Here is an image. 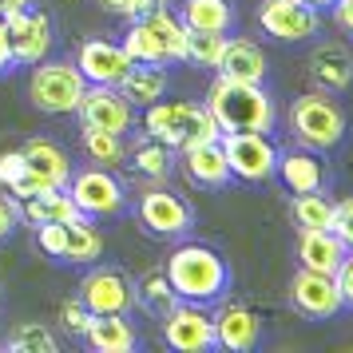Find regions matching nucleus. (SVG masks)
I'll return each instance as SVG.
<instances>
[{"label": "nucleus", "mask_w": 353, "mask_h": 353, "mask_svg": "<svg viewBox=\"0 0 353 353\" xmlns=\"http://www.w3.org/2000/svg\"><path fill=\"white\" fill-rule=\"evenodd\" d=\"M83 88H88V80H83V72L76 64H68V60H40L32 80H28V99L44 115H72L80 108Z\"/></svg>", "instance_id": "39448f33"}, {"label": "nucleus", "mask_w": 353, "mask_h": 353, "mask_svg": "<svg viewBox=\"0 0 353 353\" xmlns=\"http://www.w3.org/2000/svg\"><path fill=\"white\" fill-rule=\"evenodd\" d=\"M139 223L151 234H159V239H179V234H187L194 226V210L187 199L163 191V187H151L139 199Z\"/></svg>", "instance_id": "f8f14e48"}, {"label": "nucleus", "mask_w": 353, "mask_h": 353, "mask_svg": "<svg viewBox=\"0 0 353 353\" xmlns=\"http://www.w3.org/2000/svg\"><path fill=\"white\" fill-rule=\"evenodd\" d=\"M334 20H337V28L353 32V0H334Z\"/></svg>", "instance_id": "c03bdc74"}, {"label": "nucleus", "mask_w": 353, "mask_h": 353, "mask_svg": "<svg viewBox=\"0 0 353 353\" xmlns=\"http://www.w3.org/2000/svg\"><path fill=\"white\" fill-rule=\"evenodd\" d=\"M20 219L40 226V223H80L88 214L72 203L68 187H52V191H40L32 199H20Z\"/></svg>", "instance_id": "4be33fe9"}, {"label": "nucleus", "mask_w": 353, "mask_h": 353, "mask_svg": "<svg viewBox=\"0 0 353 353\" xmlns=\"http://www.w3.org/2000/svg\"><path fill=\"white\" fill-rule=\"evenodd\" d=\"M20 151H24L28 171H36L48 187H68V179H72V159H68V151L60 143H52V139H28Z\"/></svg>", "instance_id": "5701e85b"}, {"label": "nucleus", "mask_w": 353, "mask_h": 353, "mask_svg": "<svg viewBox=\"0 0 353 353\" xmlns=\"http://www.w3.org/2000/svg\"><path fill=\"white\" fill-rule=\"evenodd\" d=\"M8 24V40H12V56L17 64H40L52 52V17L40 8H24L4 20Z\"/></svg>", "instance_id": "4468645a"}, {"label": "nucleus", "mask_w": 353, "mask_h": 353, "mask_svg": "<svg viewBox=\"0 0 353 353\" xmlns=\"http://www.w3.org/2000/svg\"><path fill=\"white\" fill-rule=\"evenodd\" d=\"M163 341L179 353H207L214 350V321L203 310V302H183L179 298L167 314H163Z\"/></svg>", "instance_id": "6e6552de"}, {"label": "nucleus", "mask_w": 353, "mask_h": 353, "mask_svg": "<svg viewBox=\"0 0 353 353\" xmlns=\"http://www.w3.org/2000/svg\"><path fill=\"white\" fill-rule=\"evenodd\" d=\"M92 318H96V314H92V310H88V305H83L80 298H72V302L60 305V325H64V330H68L72 337H83V334H88Z\"/></svg>", "instance_id": "c9c22d12"}, {"label": "nucleus", "mask_w": 353, "mask_h": 353, "mask_svg": "<svg viewBox=\"0 0 353 353\" xmlns=\"http://www.w3.org/2000/svg\"><path fill=\"white\" fill-rule=\"evenodd\" d=\"M290 302L294 310L310 321H325L341 310V290H337L334 274H314V270H298L290 278Z\"/></svg>", "instance_id": "ddd939ff"}, {"label": "nucleus", "mask_w": 353, "mask_h": 353, "mask_svg": "<svg viewBox=\"0 0 353 353\" xmlns=\"http://www.w3.org/2000/svg\"><path fill=\"white\" fill-rule=\"evenodd\" d=\"M258 24L282 40V44H298L321 32V12L305 0H262L258 4Z\"/></svg>", "instance_id": "1a4fd4ad"}, {"label": "nucleus", "mask_w": 353, "mask_h": 353, "mask_svg": "<svg viewBox=\"0 0 353 353\" xmlns=\"http://www.w3.org/2000/svg\"><path fill=\"white\" fill-rule=\"evenodd\" d=\"M207 112L219 123V131H262L270 135L278 123V108H274L270 92L262 83H242V80H219L207 92Z\"/></svg>", "instance_id": "f257e3e1"}, {"label": "nucleus", "mask_w": 353, "mask_h": 353, "mask_svg": "<svg viewBox=\"0 0 353 353\" xmlns=\"http://www.w3.org/2000/svg\"><path fill=\"white\" fill-rule=\"evenodd\" d=\"M36 242L48 258H64L68 246V223H40L36 226Z\"/></svg>", "instance_id": "e433bc0d"}, {"label": "nucleus", "mask_w": 353, "mask_h": 353, "mask_svg": "<svg viewBox=\"0 0 353 353\" xmlns=\"http://www.w3.org/2000/svg\"><path fill=\"white\" fill-rule=\"evenodd\" d=\"M210 321H214V345L230 353H246L262 341V318L242 302H226Z\"/></svg>", "instance_id": "2eb2a0df"}, {"label": "nucleus", "mask_w": 353, "mask_h": 353, "mask_svg": "<svg viewBox=\"0 0 353 353\" xmlns=\"http://www.w3.org/2000/svg\"><path fill=\"white\" fill-rule=\"evenodd\" d=\"M330 230L345 242V250H353V194L341 199V203H334V223H330Z\"/></svg>", "instance_id": "4c0bfd02"}, {"label": "nucleus", "mask_w": 353, "mask_h": 353, "mask_svg": "<svg viewBox=\"0 0 353 353\" xmlns=\"http://www.w3.org/2000/svg\"><path fill=\"white\" fill-rule=\"evenodd\" d=\"M167 282L183 302H214L230 290V266L226 258L214 250V246H203V242H187L179 246L175 254L167 258Z\"/></svg>", "instance_id": "f03ea898"}, {"label": "nucleus", "mask_w": 353, "mask_h": 353, "mask_svg": "<svg viewBox=\"0 0 353 353\" xmlns=\"http://www.w3.org/2000/svg\"><path fill=\"white\" fill-rule=\"evenodd\" d=\"M88 345L99 353H131L139 345V334L131 330L128 314H96L88 325Z\"/></svg>", "instance_id": "393cba45"}, {"label": "nucleus", "mask_w": 353, "mask_h": 353, "mask_svg": "<svg viewBox=\"0 0 353 353\" xmlns=\"http://www.w3.org/2000/svg\"><path fill=\"white\" fill-rule=\"evenodd\" d=\"M334 282H337V290H341V305H350L353 310V250L345 254V262L337 266Z\"/></svg>", "instance_id": "a19ab883"}, {"label": "nucleus", "mask_w": 353, "mask_h": 353, "mask_svg": "<svg viewBox=\"0 0 353 353\" xmlns=\"http://www.w3.org/2000/svg\"><path fill=\"white\" fill-rule=\"evenodd\" d=\"M143 128L147 135H155L159 143H167L171 151H187V147L194 143H207V139H219L223 131H219V123L210 119L207 103H163V99H155V103H147V115H143Z\"/></svg>", "instance_id": "7ed1b4c3"}, {"label": "nucleus", "mask_w": 353, "mask_h": 353, "mask_svg": "<svg viewBox=\"0 0 353 353\" xmlns=\"http://www.w3.org/2000/svg\"><path fill=\"white\" fill-rule=\"evenodd\" d=\"M151 28V36L159 40V52H163V64L171 60V64H187V24L171 12V8H163V4H155L151 12H143L139 17Z\"/></svg>", "instance_id": "b1692460"}, {"label": "nucleus", "mask_w": 353, "mask_h": 353, "mask_svg": "<svg viewBox=\"0 0 353 353\" xmlns=\"http://www.w3.org/2000/svg\"><path fill=\"white\" fill-rule=\"evenodd\" d=\"M103 258V234H99L92 219L68 223V246H64V262H96Z\"/></svg>", "instance_id": "7c9ffc66"}, {"label": "nucleus", "mask_w": 353, "mask_h": 353, "mask_svg": "<svg viewBox=\"0 0 353 353\" xmlns=\"http://www.w3.org/2000/svg\"><path fill=\"white\" fill-rule=\"evenodd\" d=\"M223 151L230 163V175L242 183H266L278 167V147L262 131H223Z\"/></svg>", "instance_id": "423d86ee"}, {"label": "nucleus", "mask_w": 353, "mask_h": 353, "mask_svg": "<svg viewBox=\"0 0 353 353\" xmlns=\"http://www.w3.org/2000/svg\"><path fill=\"white\" fill-rule=\"evenodd\" d=\"M131 167L147 179H167L171 167H175V159H171V147L167 143H159L155 135H143V139H135V147H131Z\"/></svg>", "instance_id": "c85d7f7f"}, {"label": "nucleus", "mask_w": 353, "mask_h": 353, "mask_svg": "<svg viewBox=\"0 0 353 353\" xmlns=\"http://www.w3.org/2000/svg\"><path fill=\"white\" fill-rule=\"evenodd\" d=\"M83 128H99V131H115L123 135L131 131V119H135V108H131L123 92L112 88V83H88L80 96V108H76Z\"/></svg>", "instance_id": "9d476101"}, {"label": "nucleus", "mask_w": 353, "mask_h": 353, "mask_svg": "<svg viewBox=\"0 0 353 353\" xmlns=\"http://www.w3.org/2000/svg\"><path fill=\"white\" fill-rule=\"evenodd\" d=\"M305 4H310V0H305Z\"/></svg>", "instance_id": "de8ad7c7"}, {"label": "nucleus", "mask_w": 353, "mask_h": 353, "mask_svg": "<svg viewBox=\"0 0 353 353\" xmlns=\"http://www.w3.org/2000/svg\"><path fill=\"white\" fill-rule=\"evenodd\" d=\"M4 350H12V353H56L60 350V341H56V334H52L48 325H40V321H24V325H17V330L8 334Z\"/></svg>", "instance_id": "473e14b6"}, {"label": "nucleus", "mask_w": 353, "mask_h": 353, "mask_svg": "<svg viewBox=\"0 0 353 353\" xmlns=\"http://www.w3.org/2000/svg\"><path fill=\"white\" fill-rule=\"evenodd\" d=\"M123 52L131 56V64H163L159 40L151 36V28H147L139 17L131 20V28L123 32Z\"/></svg>", "instance_id": "72a5a7b5"}, {"label": "nucleus", "mask_w": 353, "mask_h": 353, "mask_svg": "<svg viewBox=\"0 0 353 353\" xmlns=\"http://www.w3.org/2000/svg\"><path fill=\"white\" fill-rule=\"evenodd\" d=\"M179 20L187 28H199V32H230L239 12H234L230 0H183Z\"/></svg>", "instance_id": "bb28decb"}, {"label": "nucleus", "mask_w": 353, "mask_h": 353, "mask_svg": "<svg viewBox=\"0 0 353 353\" xmlns=\"http://www.w3.org/2000/svg\"><path fill=\"white\" fill-rule=\"evenodd\" d=\"M175 302H179V294L171 290V282H167V274L163 270H147L143 278L135 282V305L147 310L151 318H163Z\"/></svg>", "instance_id": "cd10ccee"}, {"label": "nucleus", "mask_w": 353, "mask_h": 353, "mask_svg": "<svg viewBox=\"0 0 353 353\" xmlns=\"http://www.w3.org/2000/svg\"><path fill=\"white\" fill-rule=\"evenodd\" d=\"M20 223V199L17 194H0V239H8Z\"/></svg>", "instance_id": "ea45409f"}, {"label": "nucleus", "mask_w": 353, "mask_h": 353, "mask_svg": "<svg viewBox=\"0 0 353 353\" xmlns=\"http://www.w3.org/2000/svg\"><path fill=\"white\" fill-rule=\"evenodd\" d=\"M76 68L83 72L88 83H119L128 76L131 56L123 52V44H112V40H83L80 56H76Z\"/></svg>", "instance_id": "f3484780"}, {"label": "nucleus", "mask_w": 353, "mask_h": 353, "mask_svg": "<svg viewBox=\"0 0 353 353\" xmlns=\"http://www.w3.org/2000/svg\"><path fill=\"white\" fill-rule=\"evenodd\" d=\"M80 302L92 314H128L135 305V282L115 266H96L92 274H83Z\"/></svg>", "instance_id": "9b49d317"}, {"label": "nucleus", "mask_w": 353, "mask_h": 353, "mask_svg": "<svg viewBox=\"0 0 353 353\" xmlns=\"http://www.w3.org/2000/svg\"><path fill=\"white\" fill-rule=\"evenodd\" d=\"M345 108L337 103L330 92H305L302 99H294L290 108V131L294 139L310 151H334L345 139Z\"/></svg>", "instance_id": "20e7f679"}, {"label": "nucleus", "mask_w": 353, "mask_h": 353, "mask_svg": "<svg viewBox=\"0 0 353 353\" xmlns=\"http://www.w3.org/2000/svg\"><path fill=\"white\" fill-rule=\"evenodd\" d=\"M83 151H88V159L99 163V167H119V163L128 159V143H123V135H115V131H99V128H83Z\"/></svg>", "instance_id": "2f4dec72"}, {"label": "nucleus", "mask_w": 353, "mask_h": 353, "mask_svg": "<svg viewBox=\"0 0 353 353\" xmlns=\"http://www.w3.org/2000/svg\"><path fill=\"white\" fill-rule=\"evenodd\" d=\"M103 12H115V17H143V12H151L155 4H163V0H96Z\"/></svg>", "instance_id": "58836bf2"}, {"label": "nucleus", "mask_w": 353, "mask_h": 353, "mask_svg": "<svg viewBox=\"0 0 353 353\" xmlns=\"http://www.w3.org/2000/svg\"><path fill=\"white\" fill-rule=\"evenodd\" d=\"M24 8H32V0H0V17L8 20L12 12H24Z\"/></svg>", "instance_id": "a18cd8bd"}, {"label": "nucleus", "mask_w": 353, "mask_h": 353, "mask_svg": "<svg viewBox=\"0 0 353 353\" xmlns=\"http://www.w3.org/2000/svg\"><path fill=\"white\" fill-rule=\"evenodd\" d=\"M68 194L72 203L88 214V219H112L128 207L123 183L112 175V167H83L68 179Z\"/></svg>", "instance_id": "0eeeda50"}, {"label": "nucleus", "mask_w": 353, "mask_h": 353, "mask_svg": "<svg viewBox=\"0 0 353 353\" xmlns=\"http://www.w3.org/2000/svg\"><path fill=\"white\" fill-rule=\"evenodd\" d=\"M17 68V56H12V40H8V24L0 17V76H8Z\"/></svg>", "instance_id": "37998d69"}, {"label": "nucleus", "mask_w": 353, "mask_h": 353, "mask_svg": "<svg viewBox=\"0 0 353 353\" xmlns=\"http://www.w3.org/2000/svg\"><path fill=\"white\" fill-rule=\"evenodd\" d=\"M310 80L318 83V92L341 96L353 88V52L337 40H325L310 52Z\"/></svg>", "instance_id": "dca6fc26"}, {"label": "nucleus", "mask_w": 353, "mask_h": 353, "mask_svg": "<svg viewBox=\"0 0 353 353\" xmlns=\"http://www.w3.org/2000/svg\"><path fill=\"white\" fill-rule=\"evenodd\" d=\"M223 48H226V32H199V28H187V60H194L199 68H219Z\"/></svg>", "instance_id": "f704fd0d"}, {"label": "nucleus", "mask_w": 353, "mask_h": 353, "mask_svg": "<svg viewBox=\"0 0 353 353\" xmlns=\"http://www.w3.org/2000/svg\"><path fill=\"white\" fill-rule=\"evenodd\" d=\"M274 175L282 179V187H286L290 194L321 191V187H325V167H321V159L310 147H302V151H278Z\"/></svg>", "instance_id": "412c9836"}, {"label": "nucleus", "mask_w": 353, "mask_h": 353, "mask_svg": "<svg viewBox=\"0 0 353 353\" xmlns=\"http://www.w3.org/2000/svg\"><path fill=\"white\" fill-rule=\"evenodd\" d=\"M183 167L187 179L194 187H207V191H223L230 183V163H226L223 139H207V143H194L183 151Z\"/></svg>", "instance_id": "a211bd4d"}, {"label": "nucleus", "mask_w": 353, "mask_h": 353, "mask_svg": "<svg viewBox=\"0 0 353 353\" xmlns=\"http://www.w3.org/2000/svg\"><path fill=\"white\" fill-rule=\"evenodd\" d=\"M310 4H314V8H325V4H334V0H310Z\"/></svg>", "instance_id": "49530a36"}, {"label": "nucleus", "mask_w": 353, "mask_h": 353, "mask_svg": "<svg viewBox=\"0 0 353 353\" xmlns=\"http://www.w3.org/2000/svg\"><path fill=\"white\" fill-rule=\"evenodd\" d=\"M20 171H24V151H4L0 155V187H12Z\"/></svg>", "instance_id": "79ce46f5"}, {"label": "nucleus", "mask_w": 353, "mask_h": 353, "mask_svg": "<svg viewBox=\"0 0 353 353\" xmlns=\"http://www.w3.org/2000/svg\"><path fill=\"white\" fill-rule=\"evenodd\" d=\"M290 210H294L298 230H330V223H334V203H330L321 191L294 194V207Z\"/></svg>", "instance_id": "c756f323"}, {"label": "nucleus", "mask_w": 353, "mask_h": 353, "mask_svg": "<svg viewBox=\"0 0 353 353\" xmlns=\"http://www.w3.org/2000/svg\"><path fill=\"white\" fill-rule=\"evenodd\" d=\"M345 242L334 230H298V262L302 270L314 274H337V266L345 262Z\"/></svg>", "instance_id": "aec40b11"}, {"label": "nucleus", "mask_w": 353, "mask_h": 353, "mask_svg": "<svg viewBox=\"0 0 353 353\" xmlns=\"http://www.w3.org/2000/svg\"><path fill=\"white\" fill-rule=\"evenodd\" d=\"M214 72L226 76V80L262 83L266 72H270V64H266V52L258 48L254 40H246V36L230 40V36H226V48H223V56H219V68H214Z\"/></svg>", "instance_id": "6ab92c4d"}, {"label": "nucleus", "mask_w": 353, "mask_h": 353, "mask_svg": "<svg viewBox=\"0 0 353 353\" xmlns=\"http://www.w3.org/2000/svg\"><path fill=\"white\" fill-rule=\"evenodd\" d=\"M115 88L123 92V99H128L131 108H147V103L163 99V92H167V72L159 64H131L128 76L115 83Z\"/></svg>", "instance_id": "a878e982"}]
</instances>
